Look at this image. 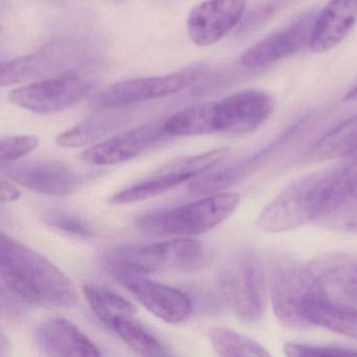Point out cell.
I'll list each match as a JSON object with an SVG mask.
<instances>
[{
	"mask_svg": "<svg viewBox=\"0 0 357 357\" xmlns=\"http://www.w3.org/2000/svg\"><path fill=\"white\" fill-rule=\"evenodd\" d=\"M0 275L3 285L29 304L70 308L78 294L70 278L51 261L10 236H0Z\"/></svg>",
	"mask_w": 357,
	"mask_h": 357,
	"instance_id": "1",
	"label": "cell"
},
{
	"mask_svg": "<svg viewBox=\"0 0 357 357\" xmlns=\"http://www.w3.org/2000/svg\"><path fill=\"white\" fill-rule=\"evenodd\" d=\"M273 109V99L268 93L248 89L219 101L185 108L167 119L164 124L171 137L212 133L244 135L258 129Z\"/></svg>",
	"mask_w": 357,
	"mask_h": 357,
	"instance_id": "2",
	"label": "cell"
},
{
	"mask_svg": "<svg viewBox=\"0 0 357 357\" xmlns=\"http://www.w3.org/2000/svg\"><path fill=\"white\" fill-rule=\"evenodd\" d=\"M337 174L336 164L290 183L263 208L257 225L266 233H282L317 221L331 200Z\"/></svg>",
	"mask_w": 357,
	"mask_h": 357,
	"instance_id": "3",
	"label": "cell"
},
{
	"mask_svg": "<svg viewBox=\"0 0 357 357\" xmlns=\"http://www.w3.org/2000/svg\"><path fill=\"white\" fill-rule=\"evenodd\" d=\"M206 252L197 240L176 239L148 245L126 246L108 250L102 263L108 273L116 271L152 275L192 273L204 265Z\"/></svg>",
	"mask_w": 357,
	"mask_h": 357,
	"instance_id": "4",
	"label": "cell"
},
{
	"mask_svg": "<svg viewBox=\"0 0 357 357\" xmlns=\"http://www.w3.org/2000/svg\"><path fill=\"white\" fill-rule=\"evenodd\" d=\"M96 56V49L91 41L78 37H60L45 43L29 55L3 62L0 84L10 86L80 70L93 64Z\"/></svg>",
	"mask_w": 357,
	"mask_h": 357,
	"instance_id": "5",
	"label": "cell"
},
{
	"mask_svg": "<svg viewBox=\"0 0 357 357\" xmlns=\"http://www.w3.org/2000/svg\"><path fill=\"white\" fill-rule=\"evenodd\" d=\"M239 204L235 192L213 194L185 206L146 213L137 219V227L149 235H202L227 220Z\"/></svg>",
	"mask_w": 357,
	"mask_h": 357,
	"instance_id": "6",
	"label": "cell"
},
{
	"mask_svg": "<svg viewBox=\"0 0 357 357\" xmlns=\"http://www.w3.org/2000/svg\"><path fill=\"white\" fill-rule=\"evenodd\" d=\"M225 300L244 321H256L267 306V281L260 257L252 250L238 252L218 273Z\"/></svg>",
	"mask_w": 357,
	"mask_h": 357,
	"instance_id": "7",
	"label": "cell"
},
{
	"mask_svg": "<svg viewBox=\"0 0 357 357\" xmlns=\"http://www.w3.org/2000/svg\"><path fill=\"white\" fill-rule=\"evenodd\" d=\"M268 287L275 317L282 325L294 330L310 328L305 307L311 298L323 296L307 265L287 259L277 261L269 271Z\"/></svg>",
	"mask_w": 357,
	"mask_h": 357,
	"instance_id": "8",
	"label": "cell"
},
{
	"mask_svg": "<svg viewBox=\"0 0 357 357\" xmlns=\"http://www.w3.org/2000/svg\"><path fill=\"white\" fill-rule=\"evenodd\" d=\"M95 81L73 70L10 91L12 104L36 114L63 112L80 103L91 93Z\"/></svg>",
	"mask_w": 357,
	"mask_h": 357,
	"instance_id": "9",
	"label": "cell"
},
{
	"mask_svg": "<svg viewBox=\"0 0 357 357\" xmlns=\"http://www.w3.org/2000/svg\"><path fill=\"white\" fill-rule=\"evenodd\" d=\"M229 154V148H218L198 155L177 158L153 174L110 197L112 204H127L155 197L185 181L213 170Z\"/></svg>",
	"mask_w": 357,
	"mask_h": 357,
	"instance_id": "10",
	"label": "cell"
},
{
	"mask_svg": "<svg viewBox=\"0 0 357 357\" xmlns=\"http://www.w3.org/2000/svg\"><path fill=\"white\" fill-rule=\"evenodd\" d=\"M206 66L195 64L171 74L121 81L102 91L93 100V107H128L133 104L160 99L179 93L204 75Z\"/></svg>",
	"mask_w": 357,
	"mask_h": 357,
	"instance_id": "11",
	"label": "cell"
},
{
	"mask_svg": "<svg viewBox=\"0 0 357 357\" xmlns=\"http://www.w3.org/2000/svg\"><path fill=\"white\" fill-rule=\"evenodd\" d=\"M1 172L30 191L56 197L75 193L83 183L73 167L55 160L1 162Z\"/></svg>",
	"mask_w": 357,
	"mask_h": 357,
	"instance_id": "12",
	"label": "cell"
},
{
	"mask_svg": "<svg viewBox=\"0 0 357 357\" xmlns=\"http://www.w3.org/2000/svg\"><path fill=\"white\" fill-rule=\"evenodd\" d=\"M109 275L147 310L167 323H183L191 315V301L181 290L151 281L146 275L137 273L116 271Z\"/></svg>",
	"mask_w": 357,
	"mask_h": 357,
	"instance_id": "13",
	"label": "cell"
},
{
	"mask_svg": "<svg viewBox=\"0 0 357 357\" xmlns=\"http://www.w3.org/2000/svg\"><path fill=\"white\" fill-rule=\"evenodd\" d=\"M317 13H305L283 30L263 39L242 55L240 64L248 70L268 68L291 57L305 47H310L311 37Z\"/></svg>",
	"mask_w": 357,
	"mask_h": 357,
	"instance_id": "14",
	"label": "cell"
},
{
	"mask_svg": "<svg viewBox=\"0 0 357 357\" xmlns=\"http://www.w3.org/2000/svg\"><path fill=\"white\" fill-rule=\"evenodd\" d=\"M162 122L150 123L119 133L96 144L81 154V160L96 166L122 164L170 139Z\"/></svg>",
	"mask_w": 357,
	"mask_h": 357,
	"instance_id": "15",
	"label": "cell"
},
{
	"mask_svg": "<svg viewBox=\"0 0 357 357\" xmlns=\"http://www.w3.org/2000/svg\"><path fill=\"white\" fill-rule=\"evenodd\" d=\"M246 0H204L190 12L187 30L192 43L208 47L220 41L243 18Z\"/></svg>",
	"mask_w": 357,
	"mask_h": 357,
	"instance_id": "16",
	"label": "cell"
},
{
	"mask_svg": "<svg viewBox=\"0 0 357 357\" xmlns=\"http://www.w3.org/2000/svg\"><path fill=\"white\" fill-rule=\"evenodd\" d=\"M307 267L326 300L357 306V259L355 257L329 252L313 259Z\"/></svg>",
	"mask_w": 357,
	"mask_h": 357,
	"instance_id": "17",
	"label": "cell"
},
{
	"mask_svg": "<svg viewBox=\"0 0 357 357\" xmlns=\"http://www.w3.org/2000/svg\"><path fill=\"white\" fill-rule=\"evenodd\" d=\"M333 195L317 222L325 229L357 235V153L337 164Z\"/></svg>",
	"mask_w": 357,
	"mask_h": 357,
	"instance_id": "18",
	"label": "cell"
},
{
	"mask_svg": "<svg viewBox=\"0 0 357 357\" xmlns=\"http://www.w3.org/2000/svg\"><path fill=\"white\" fill-rule=\"evenodd\" d=\"M37 346L49 356L99 357L102 353L73 321L62 317L47 319L35 331Z\"/></svg>",
	"mask_w": 357,
	"mask_h": 357,
	"instance_id": "19",
	"label": "cell"
},
{
	"mask_svg": "<svg viewBox=\"0 0 357 357\" xmlns=\"http://www.w3.org/2000/svg\"><path fill=\"white\" fill-rule=\"evenodd\" d=\"M357 20V0H329L317 13L310 49L323 53L337 47Z\"/></svg>",
	"mask_w": 357,
	"mask_h": 357,
	"instance_id": "20",
	"label": "cell"
},
{
	"mask_svg": "<svg viewBox=\"0 0 357 357\" xmlns=\"http://www.w3.org/2000/svg\"><path fill=\"white\" fill-rule=\"evenodd\" d=\"M126 107L102 108L56 137L58 146L79 148L91 145L122 128L129 120Z\"/></svg>",
	"mask_w": 357,
	"mask_h": 357,
	"instance_id": "21",
	"label": "cell"
},
{
	"mask_svg": "<svg viewBox=\"0 0 357 357\" xmlns=\"http://www.w3.org/2000/svg\"><path fill=\"white\" fill-rule=\"evenodd\" d=\"M304 317L311 326H319L330 331L357 340V308L338 304L315 296L306 304Z\"/></svg>",
	"mask_w": 357,
	"mask_h": 357,
	"instance_id": "22",
	"label": "cell"
},
{
	"mask_svg": "<svg viewBox=\"0 0 357 357\" xmlns=\"http://www.w3.org/2000/svg\"><path fill=\"white\" fill-rule=\"evenodd\" d=\"M357 153V114L326 133L307 154L308 162H326Z\"/></svg>",
	"mask_w": 357,
	"mask_h": 357,
	"instance_id": "23",
	"label": "cell"
},
{
	"mask_svg": "<svg viewBox=\"0 0 357 357\" xmlns=\"http://www.w3.org/2000/svg\"><path fill=\"white\" fill-rule=\"evenodd\" d=\"M108 327L112 328L123 342L142 356H166V347L154 334L129 314H116Z\"/></svg>",
	"mask_w": 357,
	"mask_h": 357,
	"instance_id": "24",
	"label": "cell"
},
{
	"mask_svg": "<svg viewBox=\"0 0 357 357\" xmlns=\"http://www.w3.org/2000/svg\"><path fill=\"white\" fill-rule=\"evenodd\" d=\"M260 156H255L244 162H236L217 170L210 171L199 178L194 179L189 185L190 193L196 196L213 195L221 190L239 183L259 164Z\"/></svg>",
	"mask_w": 357,
	"mask_h": 357,
	"instance_id": "25",
	"label": "cell"
},
{
	"mask_svg": "<svg viewBox=\"0 0 357 357\" xmlns=\"http://www.w3.org/2000/svg\"><path fill=\"white\" fill-rule=\"evenodd\" d=\"M208 337L219 356H271L256 340L227 328H212L208 331Z\"/></svg>",
	"mask_w": 357,
	"mask_h": 357,
	"instance_id": "26",
	"label": "cell"
},
{
	"mask_svg": "<svg viewBox=\"0 0 357 357\" xmlns=\"http://www.w3.org/2000/svg\"><path fill=\"white\" fill-rule=\"evenodd\" d=\"M83 292L96 317L105 325H110L114 315L135 314V307L116 292L91 284L83 287Z\"/></svg>",
	"mask_w": 357,
	"mask_h": 357,
	"instance_id": "27",
	"label": "cell"
},
{
	"mask_svg": "<svg viewBox=\"0 0 357 357\" xmlns=\"http://www.w3.org/2000/svg\"><path fill=\"white\" fill-rule=\"evenodd\" d=\"M43 220L45 221V225L74 237L81 238V239H91L95 237V231L89 221L81 218L78 215L72 214L66 211H47L43 215Z\"/></svg>",
	"mask_w": 357,
	"mask_h": 357,
	"instance_id": "28",
	"label": "cell"
},
{
	"mask_svg": "<svg viewBox=\"0 0 357 357\" xmlns=\"http://www.w3.org/2000/svg\"><path fill=\"white\" fill-rule=\"evenodd\" d=\"M39 146L36 135H8L0 141L1 162H15L22 156L34 151Z\"/></svg>",
	"mask_w": 357,
	"mask_h": 357,
	"instance_id": "29",
	"label": "cell"
},
{
	"mask_svg": "<svg viewBox=\"0 0 357 357\" xmlns=\"http://www.w3.org/2000/svg\"><path fill=\"white\" fill-rule=\"evenodd\" d=\"M284 353L290 357L356 356L357 355V351L354 349L337 346L296 344V342H287L284 346Z\"/></svg>",
	"mask_w": 357,
	"mask_h": 357,
	"instance_id": "30",
	"label": "cell"
},
{
	"mask_svg": "<svg viewBox=\"0 0 357 357\" xmlns=\"http://www.w3.org/2000/svg\"><path fill=\"white\" fill-rule=\"evenodd\" d=\"M22 192L10 181L3 179L0 183V199L1 202H12L20 199Z\"/></svg>",
	"mask_w": 357,
	"mask_h": 357,
	"instance_id": "31",
	"label": "cell"
},
{
	"mask_svg": "<svg viewBox=\"0 0 357 357\" xmlns=\"http://www.w3.org/2000/svg\"><path fill=\"white\" fill-rule=\"evenodd\" d=\"M344 99L348 100V101H354V100H357V85L356 86L353 87V89L347 93Z\"/></svg>",
	"mask_w": 357,
	"mask_h": 357,
	"instance_id": "32",
	"label": "cell"
}]
</instances>
